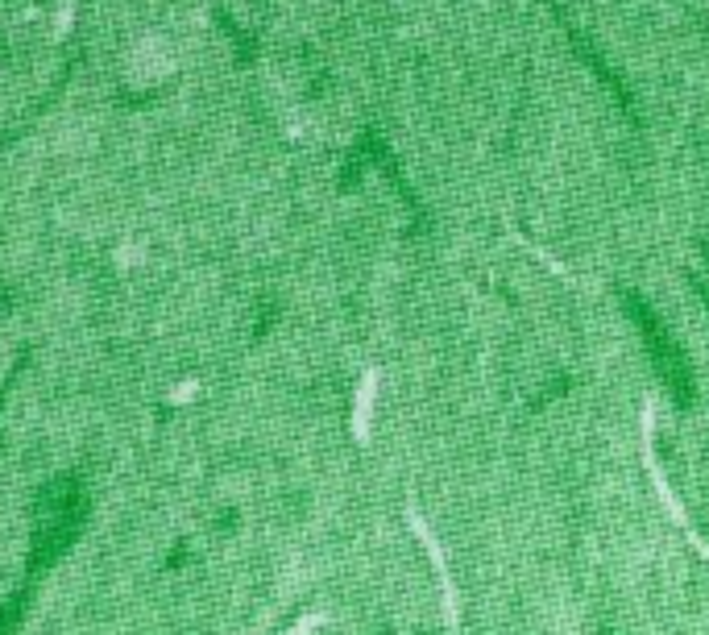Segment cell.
<instances>
[{
  "label": "cell",
  "mask_w": 709,
  "mask_h": 635,
  "mask_svg": "<svg viewBox=\"0 0 709 635\" xmlns=\"http://www.w3.org/2000/svg\"><path fill=\"white\" fill-rule=\"evenodd\" d=\"M179 67V50L166 34H137L121 54V84L133 92H150L166 84Z\"/></svg>",
  "instance_id": "cell-1"
}]
</instances>
